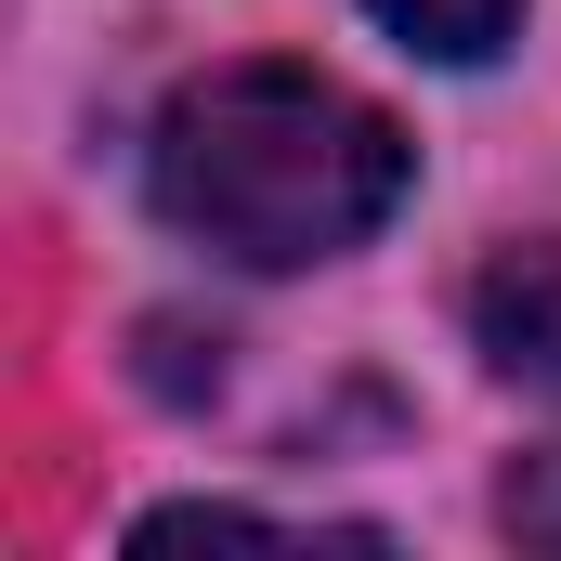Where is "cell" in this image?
Listing matches in <instances>:
<instances>
[{"label":"cell","mask_w":561,"mask_h":561,"mask_svg":"<svg viewBox=\"0 0 561 561\" xmlns=\"http://www.w3.org/2000/svg\"><path fill=\"white\" fill-rule=\"evenodd\" d=\"M405 53H431V66H483L510 26H523V0H366Z\"/></svg>","instance_id":"cell-3"},{"label":"cell","mask_w":561,"mask_h":561,"mask_svg":"<svg viewBox=\"0 0 561 561\" xmlns=\"http://www.w3.org/2000/svg\"><path fill=\"white\" fill-rule=\"evenodd\" d=\"M144 183H157L170 236H196L249 275H300V262L366 249L405 209L419 144L313 66H209V79L170 92V118L144 144Z\"/></svg>","instance_id":"cell-1"},{"label":"cell","mask_w":561,"mask_h":561,"mask_svg":"<svg viewBox=\"0 0 561 561\" xmlns=\"http://www.w3.org/2000/svg\"><path fill=\"white\" fill-rule=\"evenodd\" d=\"M496 510H510V536H536V549H561V457H523Z\"/></svg>","instance_id":"cell-5"},{"label":"cell","mask_w":561,"mask_h":561,"mask_svg":"<svg viewBox=\"0 0 561 561\" xmlns=\"http://www.w3.org/2000/svg\"><path fill=\"white\" fill-rule=\"evenodd\" d=\"M470 340H483V366H496V379L561 392V236L496 249V262L470 275Z\"/></svg>","instance_id":"cell-2"},{"label":"cell","mask_w":561,"mask_h":561,"mask_svg":"<svg viewBox=\"0 0 561 561\" xmlns=\"http://www.w3.org/2000/svg\"><path fill=\"white\" fill-rule=\"evenodd\" d=\"M131 549H300V536L262 523V510H209V496H196V510H144Z\"/></svg>","instance_id":"cell-4"}]
</instances>
